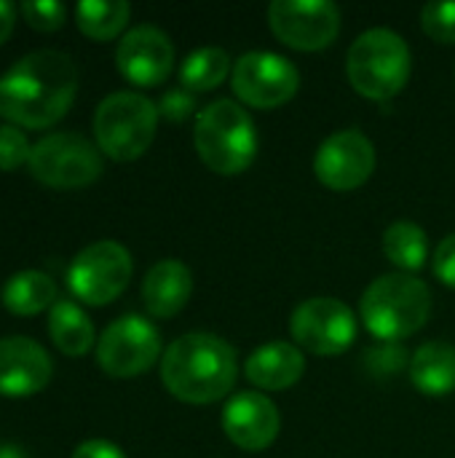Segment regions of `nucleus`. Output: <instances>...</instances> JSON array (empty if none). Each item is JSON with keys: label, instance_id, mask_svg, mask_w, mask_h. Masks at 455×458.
<instances>
[{"label": "nucleus", "instance_id": "obj_25", "mask_svg": "<svg viewBox=\"0 0 455 458\" xmlns=\"http://www.w3.org/2000/svg\"><path fill=\"white\" fill-rule=\"evenodd\" d=\"M421 27L432 40H437L442 46L455 43V3H429V5H424Z\"/></svg>", "mask_w": 455, "mask_h": 458}, {"label": "nucleus", "instance_id": "obj_31", "mask_svg": "<svg viewBox=\"0 0 455 458\" xmlns=\"http://www.w3.org/2000/svg\"><path fill=\"white\" fill-rule=\"evenodd\" d=\"M13 16H16L13 5L0 0V46H3V43L11 38V32H13Z\"/></svg>", "mask_w": 455, "mask_h": 458}, {"label": "nucleus", "instance_id": "obj_14", "mask_svg": "<svg viewBox=\"0 0 455 458\" xmlns=\"http://www.w3.org/2000/svg\"><path fill=\"white\" fill-rule=\"evenodd\" d=\"M115 64L134 86H161L174 70V43L164 30L139 24L121 38L115 48Z\"/></svg>", "mask_w": 455, "mask_h": 458}, {"label": "nucleus", "instance_id": "obj_19", "mask_svg": "<svg viewBox=\"0 0 455 458\" xmlns=\"http://www.w3.org/2000/svg\"><path fill=\"white\" fill-rule=\"evenodd\" d=\"M410 381L421 394L445 397L455 392V346L432 341L416 349L410 360Z\"/></svg>", "mask_w": 455, "mask_h": 458}, {"label": "nucleus", "instance_id": "obj_12", "mask_svg": "<svg viewBox=\"0 0 455 458\" xmlns=\"http://www.w3.org/2000/svg\"><path fill=\"white\" fill-rule=\"evenodd\" d=\"M274 35L298 51H322L341 32V11L330 0H274L268 8Z\"/></svg>", "mask_w": 455, "mask_h": 458}, {"label": "nucleus", "instance_id": "obj_32", "mask_svg": "<svg viewBox=\"0 0 455 458\" xmlns=\"http://www.w3.org/2000/svg\"><path fill=\"white\" fill-rule=\"evenodd\" d=\"M0 458H27L16 445H0Z\"/></svg>", "mask_w": 455, "mask_h": 458}, {"label": "nucleus", "instance_id": "obj_22", "mask_svg": "<svg viewBox=\"0 0 455 458\" xmlns=\"http://www.w3.org/2000/svg\"><path fill=\"white\" fill-rule=\"evenodd\" d=\"M383 255L397 266L402 268L405 274H413V271H421L426 266V258H429V239H426V231L410 220H400V223H392L386 231H383Z\"/></svg>", "mask_w": 455, "mask_h": 458}, {"label": "nucleus", "instance_id": "obj_3", "mask_svg": "<svg viewBox=\"0 0 455 458\" xmlns=\"http://www.w3.org/2000/svg\"><path fill=\"white\" fill-rule=\"evenodd\" d=\"M193 145L198 158L223 177H236L255 164L257 131L252 115L233 99H217L196 115Z\"/></svg>", "mask_w": 455, "mask_h": 458}, {"label": "nucleus", "instance_id": "obj_5", "mask_svg": "<svg viewBox=\"0 0 455 458\" xmlns=\"http://www.w3.org/2000/svg\"><path fill=\"white\" fill-rule=\"evenodd\" d=\"M413 72V56L402 35L386 27L362 32L346 56V75L357 94L386 102L397 97Z\"/></svg>", "mask_w": 455, "mask_h": 458}, {"label": "nucleus", "instance_id": "obj_13", "mask_svg": "<svg viewBox=\"0 0 455 458\" xmlns=\"http://www.w3.org/2000/svg\"><path fill=\"white\" fill-rule=\"evenodd\" d=\"M314 172L316 180L330 191L338 193L357 191L375 172V148L357 129L335 131L319 145L314 158Z\"/></svg>", "mask_w": 455, "mask_h": 458}, {"label": "nucleus", "instance_id": "obj_10", "mask_svg": "<svg viewBox=\"0 0 455 458\" xmlns=\"http://www.w3.org/2000/svg\"><path fill=\"white\" fill-rule=\"evenodd\" d=\"M290 333L300 352L338 357L357 341V317L338 298H311L292 311Z\"/></svg>", "mask_w": 455, "mask_h": 458}, {"label": "nucleus", "instance_id": "obj_1", "mask_svg": "<svg viewBox=\"0 0 455 458\" xmlns=\"http://www.w3.org/2000/svg\"><path fill=\"white\" fill-rule=\"evenodd\" d=\"M78 94L75 62L54 48L21 56L0 78V115L13 126L48 129L62 121Z\"/></svg>", "mask_w": 455, "mask_h": 458}, {"label": "nucleus", "instance_id": "obj_17", "mask_svg": "<svg viewBox=\"0 0 455 458\" xmlns=\"http://www.w3.org/2000/svg\"><path fill=\"white\" fill-rule=\"evenodd\" d=\"M244 373L252 386L260 392H284L292 389L306 373V357L295 344L271 341L249 354Z\"/></svg>", "mask_w": 455, "mask_h": 458}, {"label": "nucleus", "instance_id": "obj_30", "mask_svg": "<svg viewBox=\"0 0 455 458\" xmlns=\"http://www.w3.org/2000/svg\"><path fill=\"white\" fill-rule=\"evenodd\" d=\"M72 458H126L123 451L107 440H86L75 448Z\"/></svg>", "mask_w": 455, "mask_h": 458}, {"label": "nucleus", "instance_id": "obj_27", "mask_svg": "<svg viewBox=\"0 0 455 458\" xmlns=\"http://www.w3.org/2000/svg\"><path fill=\"white\" fill-rule=\"evenodd\" d=\"M32 145L27 142L24 131H19L13 123L0 126V172H13L21 164L29 161Z\"/></svg>", "mask_w": 455, "mask_h": 458}, {"label": "nucleus", "instance_id": "obj_20", "mask_svg": "<svg viewBox=\"0 0 455 458\" xmlns=\"http://www.w3.org/2000/svg\"><path fill=\"white\" fill-rule=\"evenodd\" d=\"M56 303V284L43 271H19L5 282L3 306L16 317H35L40 311H51Z\"/></svg>", "mask_w": 455, "mask_h": 458}, {"label": "nucleus", "instance_id": "obj_6", "mask_svg": "<svg viewBox=\"0 0 455 458\" xmlns=\"http://www.w3.org/2000/svg\"><path fill=\"white\" fill-rule=\"evenodd\" d=\"M158 129V107L137 91H115L105 97L94 113L97 148L113 161H134L153 145Z\"/></svg>", "mask_w": 455, "mask_h": 458}, {"label": "nucleus", "instance_id": "obj_23", "mask_svg": "<svg viewBox=\"0 0 455 458\" xmlns=\"http://www.w3.org/2000/svg\"><path fill=\"white\" fill-rule=\"evenodd\" d=\"M131 5L126 0H83L75 8L78 30L91 40H113L129 24Z\"/></svg>", "mask_w": 455, "mask_h": 458}, {"label": "nucleus", "instance_id": "obj_11", "mask_svg": "<svg viewBox=\"0 0 455 458\" xmlns=\"http://www.w3.org/2000/svg\"><path fill=\"white\" fill-rule=\"evenodd\" d=\"M161 357V333L145 317L129 314L105 327L97 344V365L113 378L147 373Z\"/></svg>", "mask_w": 455, "mask_h": 458}, {"label": "nucleus", "instance_id": "obj_9", "mask_svg": "<svg viewBox=\"0 0 455 458\" xmlns=\"http://www.w3.org/2000/svg\"><path fill=\"white\" fill-rule=\"evenodd\" d=\"M134 271L131 255L118 242H97L75 255L67 271L70 290L88 306L113 303L129 284Z\"/></svg>", "mask_w": 455, "mask_h": 458}, {"label": "nucleus", "instance_id": "obj_26", "mask_svg": "<svg viewBox=\"0 0 455 458\" xmlns=\"http://www.w3.org/2000/svg\"><path fill=\"white\" fill-rule=\"evenodd\" d=\"M24 21L38 32H54L64 24L67 8L56 0H27L21 3Z\"/></svg>", "mask_w": 455, "mask_h": 458}, {"label": "nucleus", "instance_id": "obj_16", "mask_svg": "<svg viewBox=\"0 0 455 458\" xmlns=\"http://www.w3.org/2000/svg\"><path fill=\"white\" fill-rule=\"evenodd\" d=\"M54 365L48 352L24 335H11L0 341V394L3 397H29L48 386Z\"/></svg>", "mask_w": 455, "mask_h": 458}, {"label": "nucleus", "instance_id": "obj_28", "mask_svg": "<svg viewBox=\"0 0 455 458\" xmlns=\"http://www.w3.org/2000/svg\"><path fill=\"white\" fill-rule=\"evenodd\" d=\"M432 268H434V276H437L445 287H453L455 290V233L445 236V239L437 244Z\"/></svg>", "mask_w": 455, "mask_h": 458}, {"label": "nucleus", "instance_id": "obj_24", "mask_svg": "<svg viewBox=\"0 0 455 458\" xmlns=\"http://www.w3.org/2000/svg\"><path fill=\"white\" fill-rule=\"evenodd\" d=\"M233 70V62L225 48L217 46H204L193 54L180 67V81L190 91H212L217 89Z\"/></svg>", "mask_w": 455, "mask_h": 458}, {"label": "nucleus", "instance_id": "obj_7", "mask_svg": "<svg viewBox=\"0 0 455 458\" xmlns=\"http://www.w3.org/2000/svg\"><path fill=\"white\" fill-rule=\"evenodd\" d=\"M27 169L38 182L48 188L75 191L99 180L102 153L83 134L56 131L32 145Z\"/></svg>", "mask_w": 455, "mask_h": 458}, {"label": "nucleus", "instance_id": "obj_8", "mask_svg": "<svg viewBox=\"0 0 455 458\" xmlns=\"http://www.w3.org/2000/svg\"><path fill=\"white\" fill-rule=\"evenodd\" d=\"M231 89L239 97V102L257 110H274L287 105L298 94L300 72L282 54L249 51L233 62Z\"/></svg>", "mask_w": 455, "mask_h": 458}, {"label": "nucleus", "instance_id": "obj_2", "mask_svg": "<svg viewBox=\"0 0 455 458\" xmlns=\"http://www.w3.org/2000/svg\"><path fill=\"white\" fill-rule=\"evenodd\" d=\"M239 376L233 346L212 333H188L161 357V381L172 397L188 405L223 400Z\"/></svg>", "mask_w": 455, "mask_h": 458}, {"label": "nucleus", "instance_id": "obj_15", "mask_svg": "<svg viewBox=\"0 0 455 458\" xmlns=\"http://www.w3.org/2000/svg\"><path fill=\"white\" fill-rule=\"evenodd\" d=\"M279 408L263 392H239L223 408V432L236 448L247 454L271 448L279 437Z\"/></svg>", "mask_w": 455, "mask_h": 458}, {"label": "nucleus", "instance_id": "obj_4", "mask_svg": "<svg viewBox=\"0 0 455 458\" xmlns=\"http://www.w3.org/2000/svg\"><path fill=\"white\" fill-rule=\"evenodd\" d=\"M359 314L378 341L394 344L410 338L429 322L432 293L410 274H386L365 290Z\"/></svg>", "mask_w": 455, "mask_h": 458}, {"label": "nucleus", "instance_id": "obj_21", "mask_svg": "<svg viewBox=\"0 0 455 458\" xmlns=\"http://www.w3.org/2000/svg\"><path fill=\"white\" fill-rule=\"evenodd\" d=\"M48 335L67 357H83L94 346V325L83 309L70 301H56L48 311Z\"/></svg>", "mask_w": 455, "mask_h": 458}, {"label": "nucleus", "instance_id": "obj_18", "mask_svg": "<svg viewBox=\"0 0 455 458\" xmlns=\"http://www.w3.org/2000/svg\"><path fill=\"white\" fill-rule=\"evenodd\" d=\"M190 293H193V274L185 263L174 258L156 263L142 282L145 309L158 319L177 317L188 306Z\"/></svg>", "mask_w": 455, "mask_h": 458}, {"label": "nucleus", "instance_id": "obj_29", "mask_svg": "<svg viewBox=\"0 0 455 458\" xmlns=\"http://www.w3.org/2000/svg\"><path fill=\"white\" fill-rule=\"evenodd\" d=\"M190 107H193V99H190L188 94H182V91H169V94L161 99L158 113L166 115L169 121H182V118L190 113Z\"/></svg>", "mask_w": 455, "mask_h": 458}]
</instances>
